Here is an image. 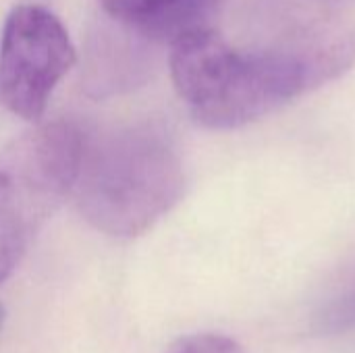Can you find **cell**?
I'll use <instances>...</instances> for the list:
<instances>
[{
  "instance_id": "obj_1",
  "label": "cell",
  "mask_w": 355,
  "mask_h": 353,
  "mask_svg": "<svg viewBox=\"0 0 355 353\" xmlns=\"http://www.w3.org/2000/svg\"><path fill=\"white\" fill-rule=\"evenodd\" d=\"M171 77L198 123L237 129L341 77L355 62V23L293 17L260 46H235L212 25L171 44Z\"/></svg>"
},
{
  "instance_id": "obj_2",
  "label": "cell",
  "mask_w": 355,
  "mask_h": 353,
  "mask_svg": "<svg viewBox=\"0 0 355 353\" xmlns=\"http://www.w3.org/2000/svg\"><path fill=\"white\" fill-rule=\"evenodd\" d=\"M183 189L185 171L173 137L156 123H135L83 139L71 198L96 231L131 239L168 214Z\"/></svg>"
},
{
  "instance_id": "obj_3",
  "label": "cell",
  "mask_w": 355,
  "mask_h": 353,
  "mask_svg": "<svg viewBox=\"0 0 355 353\" xmlns=\"http://www.w3.org/2000/svg\"><path fill=\"white\" fill-rule=\"evenodd\" d=\"M83 139L73 123L48 121L0 150V283L71 196Z\"/></svg>"
},
{
  "instance_id": "obj_4",
  "label": "cell",
  "mask_w": 355,
  "mask_h": 353,
  "mask_svg": "<svg viewBox=\"0 0 355 353\" xmlns=\"http://www.w3.org/2000/svg\"><path fill=\"white\" fill-rule=\"evenodd\" d=\"M77 62L62 21L42 4H17L0 33V106L40 123L56 85Z\"/></svg>"
},
{
  "instance_id": "obj_5",
  "label": "cell",
  "mask_w": 355,
  "mask_h": 353,
  "mask_svg": "<svg viewBox=\"0 0 355 353\" xmlns=\"http://www.w3.org/2000/svg\"><path fill=\"white\" fill-rule=\"evenodd\" d=\"M110 21L150 44H175L210 27L223 0H98Z\"/></svg>"
},
{
  "instance_id": "obj_6",
  "label": "cell",
  "mask_w": 355,
  "mask_h": 353,
  "mask_svg": "<svg viewBox=\"0 0 355 353\" xmlns=\"http://www.w3.org/2000/svg\"><path fill=\"white\" fill-rule=\"evenodd\" d=\"M314 325L322 335L355 331V273L318 308Z\"/></svg>"
},
{
  "instance_id": "obj_7",
  "label": "cell",
  "mask_w": 355,
  "mask_h": 353,
  "mask_svg": "<svg viewBox=\"0 0 355 353\" xmlns=\"http://www.w3.org/2000/svg\"><path fill=\"white\" fill-rule=\"evenodd\" d=\"M166 353H245V350L239 341L227 335L196 333L175 341Z\"/></svg>"
},
{
  "instance_id": "obj_8",
  "label": "cell",
  "mask_w": 355,
  "mask_h": 353,
  "mask_svg": "<svg viewBox=\"0 0 355 353\" xmlns=\"http://www.w3.org/2000/svg\"><path fill=\"white\" fill-rule=\"evenodd\" d=\"M2 322H4V308H2V304H0V329H2Z\"/></svg>"
}]
</instances>
